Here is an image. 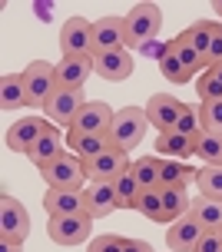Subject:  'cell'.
<instances>
[{"label": "cell", "instance_id": "4", "mask_svg": "<svg viewBox=\"0 0 222 252\" xmlns=\"http://www.w3.org/2000/svg\"><path fill=\"white\" fill-rule=\"evenodd\" d=\"M90 232H93V219H90L87 213L50 216V222H47V236L57 242V246H66V249L90 242Z\"/></svg>", "mask_w": 222, "mask_h": 252}, {"label": "cell", "instance_id": "42", "mask_svg": "<svg viewBox=\"0 0 222 252\" xmlns=\"http://www.w3.org/2000/svg\"><path fill=\"white\" fill-rule=\"evenodd\" d=\"M209 70H212V73H216V80H219V83H222V63H219V66H209Z\"/></svg>", "mask_w": 222, "mask_h": 252}, {"label": "cell", "instance_id": "39", "mask_svg": "<svg viewBox=\"0 0 222 252\" xmlns=\"http://www.w3.org/2000/svg\"><path fill=\"white\" fill-rule=\"evenodd\" d=\"M219 63H222V24L216 20V37H212L209 57H206V70H209V66H219Z\"/></svg>", "mask_w": 222, "mask_h": 252}, {"label": "cell", "instance_id": "38", "mask_svg": "<svg viewBox=\"0 0 222 252\" xmlns=\"http://www.w3.org/2000/svg\"><path fill=\"white\" fill-rule=\"evenodd\" d=\"M192 252H222V229H206Z\"/></svg>", "mask_w": 222, "mask_h": 252}, {"label": "cell", "instance_id": "13", "mask_svg": "<svg viewBox=\"0 0 222 252\" xmlns=\"http://www.w3.org/2000/svg\"><path fill=\"white\" fill-rule=\"evenodd\" d=\"M183 113V100H176L173 93H153L146 100V116H149V126H156L159 133H169L176 126Z\"/></svg>", "mask_w": 222, "mask_h": 252}, {"label": "cell", "instance_id": "17", "mask_svg": "<svg viewBox=\"0 0 222 252\" xmlns=\"http://www.w3.org/2000/svg\"><path fill=\"white\" fill-rule=\"evenodd\" d=\"M202 232L206 229L199 226L192 216H183V219H176L173 226L166 229V249L169 252H192L196 242L202 239Z\"/></svg>", "mask_w": 222, "mask_h": 252}, {"label": "cell", "instance_id": "24", "mask_svg": "<svg viewBox=\"0 0 222 252\" xmlns=\"http://www.w3.org/2000/svg\"><path fill=\"white\" fill-rule=\"evenodd\" d=\"M159 192H162V216H159L162 226H173L176 219L189 216L192 199L186 196V189H159Z\"/></svg>", "mask_w": 222, "mask_h": 252}, {"label": "cell", "instance_id": "1", "mask_svg": "<svg viewBox=\"0 0 222 252\" xmlns=\"http://www.w3.org/2000/svg\"><path fill=\"white\" fill-rule=\"evenodd\" d=\"M123 20H126V47L143 50V47H149V43L156 40V33H159L162 10H159V3H136Z\"/></svg>", "mask_w": 222, "mask_h": 252}, {"label": "cell", "instance_id": "26", "mask_svg": "<svg viewBox=\"0 0 222 252\" xmlns=\"http://www.w3.org/2000/svg\"><path fill=\"white\" fill-rule=\"evenodd\" d=\"M133 176L139 183V189H159V176H162V156H143V159H133Z\"/></svg>", "mask_w": 222, "mask_h": 252}, {"label": "cell", "instance_id": "22", "mask_svg": "<svg viewBox=\"0 0 222 252\" xmlns=\"http://www.w3.org/2000/svg\"><path fill=\"white\" fill-rule=\"evenodd\" d=\"M199 176V169L186 166L183 159H162V176H159V189H186L192 186Z\"/></svg>", "mask_w": 222, "mask_h": 252}, {"label": "cell", "instance_id": "29", "mask_svg": "<svg viewBox=\"0 0 222 252\" xmlns=\"http://www.w3.org/2000/svg\"><path fill=\"white\" fill-rule=\"evenodd\" d=\"M173 129L183 133V136H189V139H196L199 133H206V126H202V106H199V103H183V113H179Z\"/></svg>", "mask_w": 222, "mask_h": 252}, {"label": "cell", "instance_id": "21", "mask_svg": "<svg viewBox=\"0 0 222 252\" xmlns=\"http://www.w3.org/2000/svg\"><path fill=\"white\" fill-rule=\"evenodd\" d=\"M156 156H162V159H189V156H196V139L183 136L176 129L159 133L156 136Z\"/></svg>", "mask_w": 222, "mask_h": 252}, {"label": "cell", "instance_id": "41", "mask_svg": "<svg viewBox=\"0 0 222 252\" xmlns=\"http://www.w3.org/2000/svg\"><path fill=\"white\" fill-rule=\"evenodd\" d=\"M0 252H20V242L3 239V236H0Z\"/></svg>", "mask_w": 222, "mask_h": 252}, {"label": "cell", "instance_id": "35", "mask_svg": "<svg viewBox=\"0 0 222 252\" xmlns=\"http://www.w3.org/2000/svg\"><path fill=\"white\" fill-rule=\"evenodd\" d=\"M202 106V126L206 133H219L222 136V100H206L199 103Z\"/></svg>", "mask_w": 222, "mask_h": 252}, {"label": "cell", "instance_id": "14", "mask_svg": "<svg viewBox=\"0 0 222 252\" xmlns=\"http://www.w3.org/2000/svg\"><path fill=\"white\" fill-rule=\"evenodd\" d=\"M129 153L120 150V146H110L106 153H99V156H93V159H87V176L90 179H116L120 173H126L129 169Z\"/></svg>", "mask_w": 222, "mask_h": 252}, {"label": "cell", "instance_id": "6", "mask_svg": "<svg viewBox=\"0 0 222 252\" xmlns=\"http://www.w3.org/2000/svg\"><path fill=\"white\" fill-rule=\"evenodd\" d=\"M0 236L20 242V246H24V239L30 236V213L24 209L20 199H13L10 192L0 196Z\"/></svg>", "mask_w": 222, "mask_h": 252}, {"label": "cell", "instance_id": "28", "mask_svg": "<svg viewBox=\"0 0 222 252\" xmlns=\"http://www.w3.org/2000/svg\"><path fill=\"white\" fill-rule=\"evenodd\" d=\"M186 40L192 43V50L202 57V63H206V57H209V47H212V37H216V20H196V24L189 27V30H183Z\"/></svg>", "mask_w": 222, "mask_h": 252}, {"label": "cell", "instance_id": "15", "mask_svg": "<svg viewBox=\"0 0 222 252\" xmlns=\"http://www.w3.org/2000/svg\"><path fill=\"white\" fill-rule=\"evenodd\" d=\"M87 196V216L90 219H103V216L116 213V189H113L110 179H90V186L83 189Z\"/></svg>", "mask_w": 222, "mask_h": 252}, {"label": "cell", "instance_id": "12", "mask_svg": "<svg viewBox=\"0 0 222 252\" xmlns=\"http://www.w3.org/2000/svg\"><path fill=\"white\" fill-rule=\"evenodd\" d=\"M50 120H40V116H27V120H13V126L7 129V150L10 153H30L33 143H37L43 133H47Z\"/></svg>", "mask_w": 222, "mask_h": 252}, {"label": "cell", "instance_id": "5", "mask_svg": "<svg viewBox=\"0 0 222 252\" xmlns=\"http://www.w3.org/2000/svg\"><path fill=\"white\" fill-rule=\"evenodd\" d=\"M24 87H27V96H30V106H40L57 93V63H47V60H33L30 66H24Z\"/></svg>", "mask_w": 222, "mask_h": 252}, {"label": "cell", "instance_id": "11", "mask_svg": "<svg viewBox=\"0 0 222 252\" xmlns=\"http://www.w3.org/2000/svg\"><path fill=\"white\" fill-rule=\"evenodd\" d=\"M133 57H129V50H110V53H96L93 57V73L99 76V80H106V83H123V80H129L133 76Z\"/></svg>", "mask_w": 222, "mask_h": 252}, {"label": "cell", "instance_id": "2", "mask_svg": "<svg viewBox=\"0 0 222 252\" xmlns=\"http://www.w3.org/2000/svg\"><path fill=\"white\" fill-rule=\"evenodd\" d=\"M146 126H149L146 106H123V110H116V120H113V126H110V143L129 153L133 146L143 143Z\"/></svg>", "mask_w": 222, "mask_h": 252}, {"label": "cell", "instance_id": "34", "mask_svg": "<svg viewBox=\"0 0 222 252\" xmlns=\"http://www.w3.org/2000/svg\"><path fill=\"white\" fill-rule=\"evenodd\" d=\"M136 213H143L146 219L159 222V216H162V192L159 189H146V192L139 196V209H136Z\"/></svg>", "mask_w": 222, "mask_h": 252}, {"label": "cell", "instance_id": "19", "mask_svg": "<svg viewBox=\"0 0 222 252\" xmlns=\"http://www.w3.org/2000/svg\"><path fill=\"white\" fill-rule=\"evenodd\" d=\"M43 209L47 216H76L87 213V196L73 189H47L43 192Z\"/></svg>", "mask_w": 222, "mask_h": 252}, {"label": "cell", "instance_id": "8", "mask_svg": "<svg viewBox=\"0 0 222 252\" xmlns=\"http://www.w3.org/2000/svg\"><path fill=\"white\" fill-rule=\"evenodd\" d=\"M116 120V110L103 100H87V106L76 113V120L70 123L73 133H93V136H110V126Z\"/></svg>", "mask_w": 222, "mask_h": 252}, {"label": "cell", "instance_id": "40", "mask_svg": "<svg viewBox=\"0 0 222 252\" xmlns=\"http://www.w3.org/2000/svg\"><path fill=\"white\" fill-rule=\"evenodd\" d=\"M123 252H153V246H149L146 239H126Z\"/></svg>", "mask_w": 222, "mask_h": 252}, {"label": "cell", "instance_id": "10", "mask_svg": "<svg viewBox=\"0 0 222 252\" xmlns=\"http://www.w3.org/2000/svg\"><path fill=\"white\" fill-rule=\"evenodd\" d=\"M126 47V20L123 17H99L93 20V57L96 53H110V50H123Z\"/></svg>", "mask_w": 222, "mask_h": 252}, {"label": "cell", "instance_id": "16", "mask_svg": "<svg viewBox=\"0 0 222 252\" xmlns=\"http://www.w3.org/2000/svg\"><path fill=\"white\" fill-rule=\"evenodd\" d=\"M93 73V57H63L57 63V87L60 90H83Z\"/></svg>", "mask_w": 222, "mask_h": 252}, {"label": "cell", "instance_id": "25", "mask_svg": "<svg viewBox=\"0 0 222 252\" xmlns=\"http://www.w3.org/2000/svg\"><path fill=\"white\" fill-rule=\"evenodd\" d=\"M113 189H116V206H120V209H139L143 189H139V183H136L133 169H126V173H120V176L113 179Z\"/></svg>", "mask_w": 222, "mask_h": 252}, {"label": "cell", "instance_id": "9", "mask_svg": "<svg viewBox=\"0 0 222 252\" xmlns=\"http://www.w3.org/2000/svg\"><path fill=\"white\" fill-rule=\"evenodd\" d=\"M83 106H87V93H83V90H57V93L43 103V120L70 126Z\"/></svg>", "mask_w": 222, "mask_h": 252}, {"label": "cell", "instance_id": "31", "mask_svg": "<svg viewBox=\"0 0 222 252\" xmlns=\"http://www.w3.org/2000/svg\"><path fill=\"white\" fill-rule=\"evenodd\" d=\"M196 156L206 166H222V136L219 133H199L196 136Z\"/></svg>", "mask_w": 222, "mask_h": 252}, {"label": "cell", "instance_id": "32", "mask_svg": "<svg viewBox=\"0 0 222 252\" xmlns=\"http://www.w3.org/2000/svg\"><path fill=\"white\" fill-rule=\"evenodd\" d=\"M196 186H199V196L222 202V166H202L196 176Z\"/></svg>", "mask_w": 222, "mask_h": 252}, {"label": "cell", "instance_id": "27", "mask_svg": "<svg viewBox=\"0 0 222 252\" xmlns=\"http://www.w3.org/2000/svg\"><path fill=\"white\" fill-rule=\"evenodd\" d=\"M189 216H192L202 229H222V202L219 199H206V196L192 199Z\"/></svg>", "mask_w": 222, "mask_h": 252}, {"label": "cell", "instance_id": "20", "mask_svg": "<svg viewBox=\"0 0 222 252\" xmlns=\"http://www.w3.org/2000/svg\"><path fill=\"white\" fill-rule=\"evenodd\" d=\"M0 106H3V113H17V110L30 106V96H27V87H24V76L20 73L0 76Z\"/></svg>", "mask_w": 222, "mask_h": 252}, {"label": "cell", "instance_id": "7", "mask_svg": "<svg viewBox=\"0 0 222 252\" xmlns=\"http://www.w3.org/2000/svg\"><path fill=\"white\" fill-rule=\"evenodd\" d=\"M63 57H93V24L87 17H70L60 27Z\"/></svg>", "mask_w": 222, "mask_h": 252}, {"label": "cell", "instance_id": "18", "mask_svg": "<svg viewBox=\"0 0 222 252\" xmlns=\"http://www.w3.org/2000/svg\"><path fill=\"white\" fill-rule=\"evenodd\" d=\"M63 153H66V150H63V133H60V129H57L53 123H50V126H47V133H43V136L33 143V150L27 153V156H30V163H33L40 173H43L47 166H53L57 159H60Z\"/></svg>", "mask_w": 222, "mask_h": 252}, {"label": "cell", "instance_id": "37", "mask_svg": "<svg viewBox=\"0 0 222 252\" xmlns=\"http://www.w3.org/2000/svg\"><path fill=\"white\" fill-rule=\"evenodd\" d=\"M126 236H116V232H103L87 246V252H123Z\"/></svg>", "mask_w": 222, "mask_h": 252}, {"label": "cell", "instance_id": "36", "mask_svg": "<svg viewBox=\"0 0 222 252\" xmlns=\"http://www.w3.org/2000/svg\"><path fill=\"white\" fill-rule=\"evenodd\" d=\"M206 100H222V83L216 80L212 70L199 73V103H206Z\"/></svg>", "mask_w": 222, "mask_h": 252}, {"label": "cell", "instance_id": "33", "mask_svg": "<svg viewBox=\"0 0 222 252\" xmlns=\"http://www.w3.org/2000/svg\"><path fill=\"white\" fill-rule=\"evenodd\" d=\"M169 47H173V53L179 57V60H183V66H186V70H189L192 76L206 70V63H202V57H199V53L192 50V43L186 40V33H179V37H176L173 43H169Z\"/></svg>", "mask_w": 222, "mask_h": 252}, {"label": "cell", "instance_id": "43", "mask_svg": "<svg viewBox=\"0 0 222 252\" xmlns=\"http://www.w3.org/2000/svg\"><path fill=\"white\" fill-rule=\"evenodd\" d=\"M216 13H222V0H219V3H216Z\"/></svg>", "mask_w": 222, "mask_h": 252}, {"label": "cell", "instance_id": "23", "mask_svg": "<svg viewBox=\"0 0 222 252\" xmlns=\"http://www.w3.org/2000/svg\"><path fill=\"white\" fill-rule=\"evenodd\" d=\"M66 146L80 159H93L99 153H106L113 143H110V136H93V133H73V129H66Z\"/></svg>", "mask_w": 222, "mask_h": 252}, {"label": "cell", "instance_id": "30", "mask_svg": "<svg viewBox=\"0 0 222 252\" xmlns=\"http://www.w3.org/2000/svg\"><path fill=\"white\" fill-rule=\"evenodd\" d=\"M159 73H162V80H169L173 87H183V83L192 80V73L183 66V60L173 53V47H166V53L159 57Z\"/></svg>", "mask_w": 222, "mask_h": 252}, {"label": "cell", "instance_id": "3", "mask_svg": "<svg viewBox=\"0 0 222 252\" xmlns=\"http://www.w3.org/2000/svg\"><path fill=\"white\" fill-rule=\"evenodd\" d=\"M40 176H43L47 189H73V192H83V186L90 183L87 159H80L76 153H63L60 159L53 166H47Z\"/></svg>", "mask_w": 222, "mask_h": 252}]
</instances>
